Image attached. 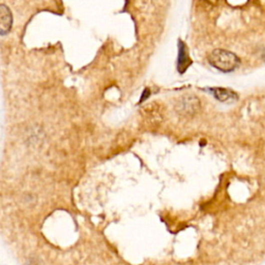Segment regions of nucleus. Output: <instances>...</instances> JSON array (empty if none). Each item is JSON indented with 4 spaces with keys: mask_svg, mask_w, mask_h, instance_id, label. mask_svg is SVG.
Instances as JSON below:
<instances>
[{
    "mask_svg": "<svg viewBox=\"0 0 265 265\" xmlns=\"http://www.w3.org/2000/svg\"><path fill=\"white\" fill-rule=\"evenodd\" d=\"M186 46L183 44V42H179V55H178V70L182 74L191 64V60L188 55V51H186Z\"/></svg>",
    "mask_w": 265,
    "mask_h": 265,
    "instance_id": "nucleus-4",
    "label": "nucleus"
},
{
    "mask_svg": "<svg viewBox=\"0 0 265 265\" xmlns=\"http://www.w3.org/2000/svg\"><path fill=\"white\" fill-rule=\"evenodd\" d=\"M208 61L213 68L224 73L233 72L240 66L239 57L233 52L224 49L212 51L208 56Z\"/></svg>",
    "mask_w": 265,
    "mask_h": 265,
    "instance_id": "nucleus-1",
    "label": "nucleus"
},
{
    "mask_svg": "<svg viewBox=\"0 0 265 265\" xmlns=\"http://www.w3.org/2000/svg\"><path fill=\"white\" fill-rule=\"evenodd\" d=\"M210 92L217 101L222 103H233L238 99L235 92L226 88H212L210 89Z\"/></svg>",
    "mask_w": 265,
    "mask_h": 265,
    "instance_id": "nucleus-3",
    "label": "nucleus"
},
{
    "mask_svg": "<svg viewBox=\"0 0 265 265\" xmlns=\"http://www.w3.org/2000/svg\"><path fill=\"white\" fill-rule=\"evenodd\" d=\"M13 26V14L9 7L0 5V36L9 34Z\"/></svg>",
    "mask_w": 265,
    "mask_h": 265,
    "instance_id": "nucleus-2",
    "label": "nucleus"
}]
</instances>
